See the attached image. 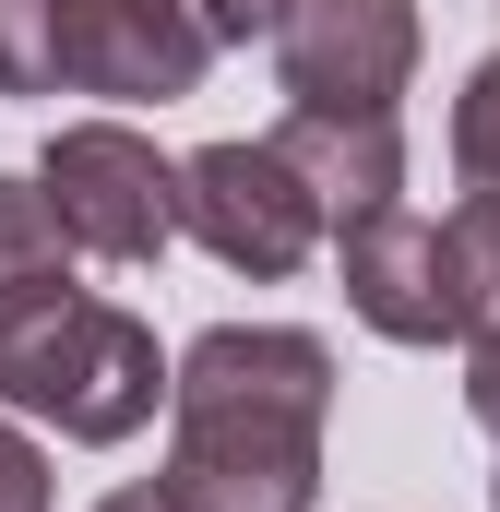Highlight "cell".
Returning a JSON list of instances; mask_svg holds the SVG:
<instances>
[{
  "label": "cell",
  "instance_id": "obj_1",
  "mask_svg": "<svg viewBox=\"0 0 500 512\" xmlns=\"http://www.w3.org/2000/svg\"><path fill=\"white\" fill-rule=\"evenodd\" d=\"M334 346L298 322H215L179 346L167 489L179 512H322Z\"/></svg>",
  "mask_w": 500,
  "mask_h": 512
},
{
  "label": "cell",
  "instance_id": "obj_2",
  "mask_svg": "<svg viewBox=\"0 0 500 512\" xmlns=\"http://www.w3.org/2000/svg\"><path fill=\"white\" fill-rule=\"evenodd\" d=\"M167 393H179V358H155V334L131 310H108V298H84V286H60V298L0 322V405L60 429V441H84V453L155 429Z\"/></svg>",
  "mask_w": 500,
  "mask_h": 512
},
{
  "label": "cell",
  "instance_id": "obj_3",
  "mask_svg": "<svg viewBox=\"0 0 500 512\" xmlns=\"http://www.w3.org/2000/svg\"><path fill=\"white\" fill-rule=\"evenodd\" d=\"M179 239H203L250 286H274L334 239V203L310 191V167L274 131L262 143H203V155H179Z\"/></svg>",
  "mask_w": 500,
  "mask_h": 512
},
{
  "label": "cell",
  "instance_id": "obj_4",
  "mask_svg": "<svg viewBox=\"0 0 500 512\" xmlns=\"http://www.w3.org/2000/svg\"><path fill=\"white\" fill-rule=\"evenodd\" d=\"M36 179H48V203H60V227H72L84 262H155L179 239V167L131 120H60L48 155H36Z\"/></svg>",
  "mask_w": 500,
  "mask_h": 512
},
{
  "label": "cell",
  "instance_id": "obj_5",
  "mask_svg": "<svg viewBox=\"0 0 500 512\" xmlns=\"http://www.w3.org/2000/svg\"><path fill=\"white\" fill-rule=\"evenodd\" d=\"M417 0H298L286 36H274V72H286V108H346V120H405V84H417Z\"/></svg>",
  "mask_w": 500,
  "mask_h": 512
},
{
  "label": "cell",
  "instance_id": "obj_6",
  "mask_svg": "<svg viewBox=\"0 0 500 512\" xmlns=\"http://www.w3.org/2000/svg\"><path fill=\"white\" fill-rule=\"evenodd\" d=\"M215 72V24L191 0H60V96L179 108Z\"/></svg>",
  "mask_w": 500,
  "mask_h": 512
},
{
  "label": "cell",
  "instance_id": "obj_7",
  "mask_svg": "<svg viewBox=\"0 0 500 512\" xmlns=\"http://www.w3.org/2000/svg\"><path fill=\"white\" fill-rule=\"evenodd\" d=\"M334 286L346 310L370 322L381 346H465V310H453V239L417 215V203H370L334 227Z\"/></svg>",
  "mask_w": 500,
  "mask_h": 512
},
{
  "label": "cell",
  "instance_id": "obj_8",
  "mask_svg": "<svg viewBox=\"0 0 500 512\" xmlns=\"http://www.w3.org/2000/svg\"><path fill=\"white\" fill-rule=\"evenodd\" d=\"M274 143L310 167V191L334 203V227L346 215H370V203H405V120H346V108H286Z\"/></svg>",
  "mask_w": 500,
  "mask_h": 512
},
{
  "label": "cell",
  "instance_id": "obj_9",
  "mask_svg": "<svg viewBox=\"0 0 500 512\" xmlns=\"http://www.w3.org/2000/svg\"><path fill=\"white\" fill-rule=\"evenodd\" d=\"M72 227H60V203H48V179H0V322L12 310H36V298H60L72 286Z\"/></svg>",
  "mask_w": 500,
  "mask_h": 512
},
{
  "label": "cell",
  "instance_id": "obj_10",
  "mask_svg": "<svg viewBox=\"0 0 500 512\" xmlns=\"http://www.w3.org/2000/svg\"><path fill=\"white\" fill-rule=\"evenodd\" d=\"M441 239H453V310H465V346H500V203L477 191Z\"/></svg>",
  "mask_w": 500,
  "mask_h": 512
},
{
  "label": "cell",
  "instance_id": "obj_11",
  "mask_svg": "<svg viewBox=\"0 0 500 512\" xmlns=\"http://www.w3.org/2000/svg\"><path fill=\"white\" fill-rule=\"evenodd\" d=\"M0 96H60V0H0Z\"/></svg>",
  "mask_w": 500,
  "mask_h": 512
},
{
  "label": "cell",
  "instance_id": "obj_12",
  "mask_svg": "<svg viewBox=\"0 0 500 512\" xmlns=\"http://www.w3.org/2000/svg\"><path fill=\"white\" fill-rule=\"evenodd\" d=\"M453 167H465V191L500 203V48L465 72V96H453Z\"/></svg>",
  "mask_w": 500,
  "mask_h": 512
},
{
  "label": "cell",
  "instance_id": "obj_13",
  "mask_svg": "<svg viewBox=\"0 0 500 512\" xmlns=\"http://www.w3.org/2000/svg\"><path fill=\"white\" fill-rule=\"evenodd\" d=\"M0 512H48V453L0 417Z\"/></svg>",
  "mask_w": 500,
  "mask_h": 512
},
{
  "label": "cell",
  "instance_id": "obj_14",
  "mask_svg": "<svg viewBox=\"0 0 500 512\" xmlns=\"http://www.w3.org/2000/svg\"><path fill=\"white\" fill-rule=\"evenodd\" d=\"M191 12H203V24H215V48H250V36H262V48H274V36H286V12H298V0H191Z\"/></svg>",
  "mask_w": 500,
  "mask_h": 512
},
{
  "label": "cell",
  "instance_id": "obj_15",
  "mask_svg": "<svg viewBox=\"0 0 500 512\" xmlns=\"http://www.w3.org/2000/svg\"><path fill=\"white\" fill-rule=\"evenodd\" d=\"M465 417L500 441V346H465Z\"/></svg>",
  "mask_w": 500,
  "mask_h": 512
},
{
  "label": "cell",
  "instance_id": "obj_16",
  "mask_svg": "<svg viewBox=\"0 0 500 512\" xmlns=\"http://www.w3.org/2000/svg\"><path fill=\"white\" fill-rule=\"evenodd\" d=\"M96 512H179V489H167V477H155V489H108Z\"/></svg>",
  "mask_w": 500,
  "mask_h": 512
},
{
  "label": "cell",
  "instance_id": "obj_17",
  "mask_svg": "<svg viewBox=\"0 0 500 512\" xmlns=\"http://www.w3.org/2000/svg\"><path fill=\"white\" fill-rule=\"evenodd\" d=\"M489 501H500V477H489Z\"/></svg>",
  "mask_w": 500,
  "mask_h": 512
}]
</instances>
